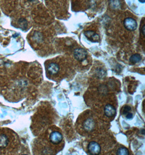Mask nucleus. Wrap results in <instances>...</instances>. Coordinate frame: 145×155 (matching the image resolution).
I'll return each mask as SVG.
<instances>
[{"label":"nucleus","instance_id":"1","mask_svg":"<svg viewBox=\"0 0 145 155\" xmlns=\"http://www.w3.org/2000/svg\"><path fill=\"white\" fill-rule=\"evenodd\" d=\"M18 136L7 128L0 129V155H11L16 153L19 146Z\"/></svg>","mask_w":145,"mask_h":155},{"label":"nucleus","instance_id":"2","mask_svg":"<svg viewBox=\"0 0 145 155\" xmlns=\"http://www.w3.org/2000/svg\"><path fill=\"white\" fill-rule=\"evenodd\" d=\"M63 139V135L59 131H52L49 135L50 142L53 144H58L62 142Z\"/></svg>","mask_w":145,"mask_h":155},{"label":"nucleus","instance_id":"3","mask_svg":"<svg viewBox=\"0 0 145 155\" xmlns=\"http://www.w3.org/2000/svg\"><path fill=\"white\" fill-rule=\"evenodd\" d=\"M124 24L126 29L130 31H134L137 28V22L132 18H127L124 19Z\"/></svg>","mask_w":145,"mask_h":155},{"label":"nucleus","instance_id":"4","mask_svg":"<svg viewBox=\"0 0 145 155\" xmlns=\"http://www.w3.org/2000/svg\"><path fill=\"white\" fill-rule=\"evenodd\" d=\"M88 150L89 153L92 155H99L101 151V147L98 143L92 141L88 145Z\"/></svg>","mask_w":145,"mask_h":155},{"label":"nucleus","instance_id":"5","mask_svg":"<svg viewBox=\"0 0 145 155\" xmlns=\"http://www.w3.org/2000/svg\"><path fill=\"white\" fill-rule=\"evenodd\" d=\"M73 55L75 59L79 61H83L86 59L88 53L84 48H77L73 52Z\"/></svg>","mask_w":145,"mask_h":155},{"label":"nucleus","instance_id":"6","mask_svg":"<svg viewBox=\"0 0 145 155\" xmlns=\"http://www.w3.org/2000/svg\"><path fill=\"white\" fill-rule=\"evenodd\" d=\"M84 129L86 132H91L96 127V123L94 119L92 118H86L83 124Z\"/></svg>","mask_w":145,"mask_h":155},{"label":"nucleus","instance_id":"7","mask_svg":"<svg viewBox=\"0 0 145 155\" xmlns=\"http://www.w3.org/2000/svg\"><path fill=\"white\" fill-rule=\"evenodd\" d=\"M60 71V67L58 64L52 62L48 64L47 67V71L48 72V74L51 76H56L59 74Z\"/></svg>","mask_w":145,"mask_h":155},{"label":"nucleus","instance_id":"8","mask_svg":"<svg viewBox=\"0 0 145 155\" xmlns=\"http://www.w3.org/2000/svg\"><path fill=\"white\" fill-rule=\"evenodd\" d=\"M84 35L89 40L92 42H97L99 39V36L96 33L92 31H86L84 32Z\"/></svg>","mask_w":145,"mask_h":155},{"label":"nucleus","instance_id":"9","mask_svg":"<svg viewBox=\"0 0 145 155\" xmlns=\"http://www.w3.org/2000/svg\"><path fill=\"white\" fill-rule=\"evenodd\" d=\"M105 115L108 117H113L115 115V108L113 106V105L110 104H108L105 106Z\"/></svg>","mask_w":145,"mask_h":155},{"label":"nucleus","instance_id":"10","mask_svg":"<svg viewBox=\"0 0 145 155\" xmlns=\"http://www.w3.org/2000/svg\"><path fill=\"white\" fill-rule=\"evenodd\" d=\"M141 60V56H140V54H134L133 55H132L130 57L129 61L132 63V64H136L138 62H140Z\"/></svg>","mask_w":145,"mask_h":155},{"label":"nucleus","instance_id":"11","mask_svg":"<svg viewBox=\"0 0 145 155\" xmlns=\"http://www.w3.org/2000/svg\"><path fill=\"white\" fill-rule=\"evenodd\" d=\"M116 153L118 155H129V151L125 147H120L117 151Z\"/></svg>","mask_w":145,"mask_h":155},{"label":"nucleus","instance_id":"12","mask_svg":"<svg viewBox=\"0 0 145 155\" xmlns=\"http://www.w3.org/2000/svg\"><path fill=\"white\" fill-rule=\"evenodd\" d=\"M120 3L118 0H111L110 1V7L113 9H118V7H120Z\"/></svg>","mask_w":145,"mask_h":155},{"label":"nucleus","instance_id":"13","mask_svg":"<svg viewBox=\"0 0 145 155\" xmlns=\"http://www.w3.org/2000/svg\"><path fill=\"white\" fill-rule=\"evenodd\" d=\"M19 24L20 25V26L23 28H26L27 26V21L24 19H20L19 20Z\"/></svg>","mask_w":145,"mask_h":155},{"label":"nucleus","instance_id":"14","mask_svg":"<svg viewBox=\"0 0 145 155\" xmlns=\"http://www.w3.org/2000/svg\"><path fill=\"white\" fill-rule=\"evenodd\" d=\"M131 110V108L130 107H129V106H126L123 108V110H122V114H127V113L130 112V110Z\"/></svg>","mask_w":145,"mask_h":155},{"label":"nucleus","instance_id":"15","mask_svg":"<svg viewBox=\"0 0 145 155\" xmlns=\"http://www.w3.org/2000/svg\"><path fill=\"white\" fill-rule=\"evenodd\" d=\"M126 117L127 119H131L133 117V114L132 113H128L127 114Z\"/></svg>","mask_w":145,"mask_h":155},{"label":"nucleus","instance_id":"16","mask_svg":"<svg viewBox=\"0 0 145 155\" xmlns=\"http://www.w3.org/2000/svg\"><path fill=\"white\" fill-rule=\"evenodd\" d=\"M142 32H143V35H145V25H144L143 26Z\"/></svg>","mask_w":145,"mask_h":155},{"label":"nucleus","instance_id":"17","mask_svg":"<svg viewBox=\"0 0 145 155\" xmlns=\"http://www.w3.org/2000/svg\"><path fill=\"white\" fill-rule=\"evenodd\" d=\"M139 1L140 2L143 3H145V0H139Z\"/></svg>","mask_w":145,"mask_h":155},{"label":"nucleus","instance_id":"18","mask_svg":"<svg viewBox=\"0 0 145 155\" xmlns=\"http://www.w3.org/2000/svg\"><path fill=\"white\" fill-rule=\"evenodd\" d=\"M28 1H32L33 0H28Z\"/></svg>","mask_w":145,"mask_h":155}]
</instances>
